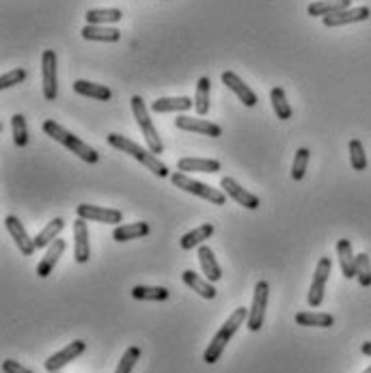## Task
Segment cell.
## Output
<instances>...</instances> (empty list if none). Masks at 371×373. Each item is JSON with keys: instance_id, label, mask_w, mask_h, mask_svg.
<instances>
[{"instance_id": "obj_33", "label": "cell", "mask_w": 371, "mask_h": 373, "mask_svg": "<svg viewBox=\"0 0 371 373\" xmlns=\"http://www.w3.org/2000/svg\"><path fill=\"white\" fill-rule=\"evenodd\" d=\"M132 296L136 300H149V302H164L171 298V292L166 287H149V285H136L132 289Z\"/></svg>"}, {"instance_id": "obj_39", "label": "cell", "mask_w": 371, "mask_h": 373, "mask_svg": "<svg viewBox=\"0 0 371 373\" xmlns=\"http://www.w3.org/2000/svg\"><path fill=\"white\" fill-rule=\"evenodd\" d=\"M24 78H26V72H24V70L7 72V74L0 76V89H9V86H13V84L24 82Z\"/></svg>"}, {"instance_id": "obj_43", "label": "cell", "mask_w": 371, "mask_h": 373, "mask_svg": "<svg viewBox=\"0 0 371 373\" xmlns=\"http://www.w3.org/2000/svg\"><path fill=\"white\" fill-rule=\"evenodd\" d=\"M56 373H61V371H56Z\"/></svg>"}, {"instance_id": "obj_24", "label": "cell", "mask_w": 371, "mask_h": 373, "mask_svg": "<svg viewBox=\"0 0 371 373\" xmlns=\"http://www.w3.org/2000/svg\"><path fill=\"white\" fill-rule=\"evenodd\" d=\"M177 170H182V173H218L221 170V162L205 160V158H182L177 162Z\"/></svg>"}, {"instance_id": "obj_17", "label": "cell", "mask_w": 371, "mask_h": 373, "mask_svg": "<svg viewBox=\"0 0 371 373\" xmlns=\"http://www.w3.org/2000/svg\"><path fill=\"white\" fill-rule=\"evenodd\" d=\"M65 248H68V244H65V239H61V237H56L54 242L48 246L46 257H43V259L39 261V266H37V274H39L41 278H46V276L52 274V270H54V266L58 263L61 255L65 253Z\"/></svg>"}, {"instance_id": "obj_9", "label": "cell", "mask_w": 371, "mask_h": 373, "mask_svg": "<svg viewBox=\"0 0 371 373\" xmlns=\"http://www.w3.org/2000/svg\"><path fill=\"white\" fill-rule=\"evenodd\" d=\"M78 218L86 223H104V225H117L123 221V214L119 209H111V207H100V205H89L82 203L76 207Z\"/></svg>"}, {"instance_id": "obj_3", "label": "cell", "mask_w": 371, "mask_h": 373, "mask_svg": "<svg viewBox=\"0 0 371 373\" xmlns=\"http://www.w3.org/2000/svg\"><path fill=\"white\" fill-rule=\"evenodd\" d=\"M43 132L50 136V138H54L56 143H61L65 149H70L72 153H76L78 158H82L84 162H89V164H97L100 162V153L93 149V147H89L84 141H80L78 136H74L70 129H65L61 123H56V121H52V119H48V121H43Z\"/></svg>"}, {"instance_id": "obj_32", "label": "cell", "mask_w": 371, "mask_h": 373, "mask_svg": "<svg viewBox=\"0 0 371 373\" xmlns=\"http://www.w3.org/2000/svg\"><path fill=\"white\" fill-rule=\"evenodd\" d=\"M270 102H272V108H274V113L281 121H287L292 119V106L285 97V91L281 89V86H274V89L270 91Z\"/></svg>"}, {"instance_id": "obj_1", "label": "cell", "mask_w": 371, "mask_h": 373, "mask_svg": "<svg viewBox=\"0 0 371 373\" xmlns=\"http://www.w3.org/2000/svg\"><path fill=\"white\" fill-rule=\"evenodd\" d=\"M246 319H248V309H244V306H239V309H235V311L231 313V317L221 326V331H218V333L212 337V341H210V345H207V349H205L203 360H205L207 365H216L218 360H221L227 343H229V341L233 339V335L239 331V326H244Z\"/></svg>"}, {"instance_id": "obj_42", "label": "cell", "mask_w": 371, "mask_h": 373, "mask_svg": "<svg viewBox=\"0 0 371 373\" xmlns=\"http://www.w3.org/2000/svg\"><path fill=\"white\" fill-rule=\"evenodd\" d=\"M363 373H371V365H369V367H367V369H365Z\"/></svg>"}, {"instance_id": "obj_25", "label": "cell", "mask_w": 371, "mask_h": 373, "mask_svg": "<svg viewBox=\"0 0 371 373\" xmlns=\"http://www.w3.org/2000/svg\"><path fill=\"white\" fill-rule=\"evenodd\" d=\"M82 37L86 41H106V43H117L121 39V31L119 29H111V26H95V24H86L82 29Z\"/></svg>"}, {"instance_id": "obj_4", "label": "cell", "mask_w": 371, "mask_h": 373, "mask_svg": "<svg viewBox=\"0 0 371 373\" xmlns=\"http://www.w3.org/2000/svg\"><path fill=\"white\" fill-rule=\"evenodd\" d=\"M171 182H173V186H175V188H180L184 192H190V194L199 196V199H205V201H210L214 205H225V201H227L225 192L214 190V188H210V186H205L201 182L188 177V173L175 170V173L171 175Z\"/></svg>"}, {"instance_id": "obj_34", "label": "cell", "mask_w": 371, "mask_h": 373, "mask_svg": "<svg viewBox=\"0 0 371 373\" xmlns=\"http://www.w3.org/2000/svg\"><path fill=\"white\" fill-rule=\"evenodd\" d=\"M309 149L307 147H300L296 151V158H294V166H292V180L294 182H300L304 177V173H307V164H309Z\"/></svg>"}, {"instance_id": "obj_20", "label": "cell", "mask_w": 371, "mask_h": 373, "mask_svg": "<svg viewBox=\"0 0 371 373\" xmlns=\"http://www.w3.org/2000/svg\"><path fill=\"white\" fill-rule=\"evenodd\" d=\"M194 106V102L190 97H158L154 104H151V111L154 113H184L190 111Z\"/></svg>"}, {"instance_id": "obj_5", "label": "cell", "mask_w": 371, "mask_h": 373, "mask_svg": "<svg viewBox=\"0 0 371 373\" xmlns=\"http://www.w3.org/2000/svg\"><path fill=\"white\" fill-rule=\"evenodd\" d=\"M132 113H134V119H136V123H139V127H141V132H143V136H145V141H147L149 151L156 153V156H158V153L164 151V145H162V141H160L158 129H156L154 121H151V117H149V113H147V106H145V100H143L141 95H134V97H132Z\"/></svg>"}, {"instance_id": "obj_23", "label": "cell", "mask_w": 371, "mask_h": 373, "mask_svg": "<svg viewBox=\"0 0 371 373\" xmlns=\"http://www.w3.org/2000/svg\"><path fill=\"white\" fill-rule=\"evenodd\" d=\"M350 3L352 0H319V3H311L307 7V13L313 15V17H317V15L326 17V15H333V13L350 9Z\"/></svg>"}, {"instance_id": "obj_16", "label": "cell", "mask_w": 371, "mask_h": 373, "mask_svg": "<svg viewBox=\"0 0 371 373\" xmlns=\"http://www.w3.org/2000/svg\"><path fill=\"white\" fill-rule=\"evenodd\" d=\"M223 84L227 86L229 91H233L239 97V102H244V106H248V108H253L259 102L251 86L242 78H239L237 74H233V72H225L223 74Z\"/></svg>"}, {"instance_id": "obj_11", "label": "cell", "mask_w": 371, "mask_h": 373, "mask_svg": "<svg viewBox=\"0 0 371 373\" xmlns=\"http://www.w3.org/2000/svg\"><path fill=\"white\" fill-rule=\"evenodd\" d=\"M5 227H7L9 235L15 239V244H17V248H19V253H22V255L31 257V255L37 251V246H35V239L29 235V231L24 229V225H22L15 216H7V218H5Z\"/></svg>"}, {"instance_id": "obj_41", "label": "cell", "mask_w": 371, "mask_h": 373, "mask_svg": "<svg viewBox=\"0 0 371 373\" xmlns=\"http://www.w3.org/2000/svg\"><path fill=\"white\" fill-rule=\"evenodd\" d=\"M361 352H363L365 356H371V341H365V343L361 345Z\"/></svg>"}, {"instance_id": "obj_12", "label": "cell", "mask_w": 371, "mask_h": 373, "mask_svg": "<svg viewBox=\"0 0 371 373\" xmlns=\"http://www.w3.org/2000/svg\"><path fill=\"white\" fill-rule=\"evenodd\" d=\"M221 188L225 190V194L231 196V199H233L237 205H242V207H246V209H257V207L261 205V203H259V196L253 194V192H248V190H244L233 177H223V180H221Z\"/></svg>"}, {"instance_id": "obj_37", "label": "cell", "mask_w": 371, "mask_h": 373, "mask_svg": "<svg viewBox=\"0 0 371 373\" xmlns=\"http://www.w3.org/2000/svg\"><path fill=\"white\" fill-rule=\"evenodd\" d=\"M350 162H352V168L354 170H365L367 168V156H365V147L358 138H352L350 141Z\"/></svg>"}, {"instance_id": "obj_14", "label": "cell", "mask_w": 371, "mask_h": 373, "mask_svg": "<svg viewBox=\"0 0 371 373\" xmlns=\"http://www.w3.org/2000/svg\"><path fill=\"white\" fill-rule=\"evenodd\" d=\"M369 15H371L369 7H354V9H345V11H339L333 15H326V17H322V22H324V26L335 29V26L354 24V22H365V19H369Z\"/></svg>"}, {"instance_id": "obj_27", "label": "cell", "mask_w": 371, "mask_h": 373, "mask_svg": "<svg viewBox=\"0 0 371 373\" xmlns=\"http://www.w3.org/2000/svg\"><path fill=\"white\" fill-rule=\"evenodd\" d=\"M212 235H214V225H212V223L201 225V227H196L194 231L186 233V235L182 237L180 246H182L184 251H192V248H196V246H201L205 239H210Z\"/></svg>"}, {"instance_id": "obj_31", "label": "cell", "mask_w": 371, "mask_h": 373, "mask_svg": "<svg viewBox=\"0 0 371 373\" xmlns=\"http://www.w3.org/2000/svg\"><path fill=\"white\" fill-rule=\"evenodd\" d=\"M63 227H65V221H63V218H54V221H50L48 227L43 229V231H39L37 237H35V246H37V251L50 246V244L54 242V239L58 237V233L63 231Z\"/></svg>"}, {"instance_id": "obj_29", "label": "cell", "mask_w": 371, "mask_h": 373, "mask_svg": "<svg viewBox=\"0 0 371 373\" xmlns=\"http://www.w3.org/2000/svg\"><path fill=\"white\" fill-rule=\"evenodd\" d=\"M298 326L307 328H331L335 324V317L331 313H315V311H302L296 315Z\"/></svg>"}, {"instance_id": "obj_21", "label": "cell", "mask_w": 371, "mask_h": 373, "mask_svg": "<svg viewBox=\"0 0 371 373\" xmlns=\"http://www.w3.org/2000/svg\"><path fill=\"white\" fill-rule=\"evenodd\" d=\"M182 278H184V283L188 285V287L192 292L199 294L201 298H205V300H214L216 298V289H214V285L207 278H201L199 274L192 272V270H184Z\"/></svg>"}, {"instance_id": "obj_36", "label": "cell", "mask_w": 371, "mask_h": 373, "mask_svg": "<svg viewBox=\"0 0 371 373\" xmlns=\"http://www.w3.org/2000/svg\"><path fill=\"white\" fill-rule=\"evenodd\" d=\"M11 127H13V141L17 147H26L29 145V127H26V119L22 115H13L11 117Z\"/></svg>"}, {"instance_id": "obj_26", "label": "cell", "mask_w": 371, "mask_h": 373, "mask_svg": "<svg viewBox=\"0 0 371 373\" xmlns=\"http://www.w3.org/2000/svg\"><path fill=\"white\" fill-rule=\"evenodd\" d=\"M84 17H86V24L108 26V24H117V22H121L123 13L119 9H89Z\"/></svg>"}, {"instance_id": "obj_30", "label": "cell", "mask_w": 371, "mask_h": 373, "mask_svg": "<svg viewBox=\"0 0 371 373\" xmlns=\"http://www.w3.org/2000/svg\"><path fill=\"white\" fill-rule=\"evenodd\" d=\"M210 78H199L196 82V91H194V111L199 117H205L210 113Z\"/></svg>"}, {"instance_id": "obj_18", "label": "cell", "mask_w": 371, "mask_h": 373, "mask_svg": "<svg viewBox=\"0 0 371 373\" xmlns=\"http://www.w3.org/2000/svg\"><path fill=\"white\" fill-rule=\"evenodd\" d=\"M337 255H339L343 276L345 278H354L356 276V255L352 253L350 239H339V242H337Z\"/></svg>"}, {"instance_id": "obj_2", "label": "cell", "mask_w": 371, "mask_h": 373, "mask_svg": "<svg viewBox=\"0 0 371 373\" xmlns=\"http://www.w3.org/2000/svg\"><path fill=\"white\" fill-rule=\"evenodd\" d=\"M108 145L123 151V153H127V156H132L134 160H139L143 166H147L154 175H158V177H168V175H171L168 166L162 160H158L156 153H151L149 149H143L139 143L129 141L127 136H121V134H115V132H113V134H108Z\"/></svg>"}, {"instance_id": "obj_7", "label": "cell", "mask_w": 371, "mask_h": 373, "mask_svg": "<svg viewBox=\"0 0 371 373\" xmlns=\"http://www.w3.org/2000/svg\"><path fill=\"white\" fill-rule=\"evenodd\" d=\"M331 270H333V263L329 257H322L317 261V268H315V274H313V283H311V289H309V296H307V302L311 309H317L324 302V292H326V283H329V276H331Z\"/></svg>"}, {"instance_id": "obj_15", "label": "cell", "mask_w": 371, "mask_h": 373, "mask_svg": "<svg viewBox=\"0 0 371 373\" xmlns=\"http://www.w3.org/2000/svg\"><path fill=\"white\" fill-rule=\"evenodd\" d=\"M74 259L78 263H86L91 259V244H89V227H86V221L78 218L74 223Z\"/></svg>"}, {"instance_id": "obj_13", "label": "cell", "mask_w": 371, "mask_h": 373, "mask_svg": "<svg viewBox=\"0 0 371 373\" xmlns=\"http://www.w3.org/2000/svg\"><path fill=\"white\" fill-rule=\"evenodd\" d=\"M175 125L180 129H186V132H196V134H203V136H210V138H218L223 136V127L216 125L207 119H192V117H177L175 119Z\"/></svg>"}, {"instance_id": "obj_40", "label": "cell", "mask_w": 371, "mask_h": 373, "mask_svg": "<svg viewBox=\"0 0 371 373\" xmlns=\"http://www.w3.org/2000/svg\"><path fill=\"white\" fill-rule=\"evenodd\" d=\"M3 371L5 373H33L31 369H26L24 365H19L17 360H11V358L3 363Z\"/></svg>"}, {"instance_id": "obj_8", "label": "cell", "mask_w": 371, "mask_h": 373, "mask_svg": "<svg viewBox=\"0 0 371 373\" xmlns=\"http://www.w3.org/2000/svg\"><path fill=\"white\" fill-rule=\"evenodd\" d=\"M41 80H43V97L56 100L58 80H56V54L54 50H43L41 54Z\"/></svg>"}, {"instance_id": "obj_38", "label": "cell", "mask_w": 371, "mask_h": 373, "mask_svg": "<svg viewBox=\"0 0 371 373\" xmlns=\"http://www.w3.org/2000/svg\"><path fill=\"white\" fill-rule=\"evenodd\" d=\"M356 278L363 287H369L371 285V261H369V255L365 253L356 255Z\"/></svg>"}, {"instance_id": "obj_28", "label": "cell", "mask_w": 371, "mask_h": 373, "mask_svg": "<svg viewBox=\"0 0 371 373\" xmlns=\"http://www.w3.org/2000/svg\"><path fill=\"white\" fill-rule=\"evenodd\" d=\"M151 227L147 223H132V225H121L113 231V237L117 242H129V239H141L149 235Z\"/></svg>"}, {"instance_id": "obj_19", "label": "cell", "mask_w": 371, "mask_h": 373, "mask_svg": "<svg viewBox=\"0 0 371 373\" xmlns=\"http://www.w3.org/2000/svg\"><path fill=\"white\" fill-rule=\"evenodd\" d=\"M199 263H201V270H203V274L210 283H216V280L223 278V270H221V266H218L214 251L205 244L199 246Z\"/></svg>"}, {"instance_id": "obj_22", "label": "cell", "mask_w": 371, "mask_h": 373, "mask_svg": "<svg viewBox=\"0 0 371 373\" xmlns=\"http://www.w3.org/2000/svg\"><path fill=\"white\" fill-rule=\"evenodd\" d=\"M72 86L78 95H84V97H93V100H102V102H108L113 97V91L108 89V86L95 84V82H89V80H76Z\"/></svg>"}, {"instance_id": "obj_10", "label": "cell", "mask_w": 371, "mask_h": 373, "mask_svg": "<svg viewBox=\"0 0 371 373\" xmlns=\"http://www.w3.org/2000/svg\"><path fill=\"white\" fill-rule=\"evenodd\" d=\"M86 352V343L82 341V339H78V341H74V343H70L68 347H63L61 352H56V354H52L46 363H43V367H46V371H50V373H56V371H61V369H65L70 363H74L78 356H82Z\"/></svg>"}, {"instance_id": "obj_6", "label": "cell", "mask_w": 371, "mask_h": 373, "mask_svg": "<svg viewBox=\"0 0 371 373\" xmlns=\"http://www.w3.org/2000/svg\"><path fill=\"white\" fill-rule=\"evenodd\" d=\"M268 294H270V285L266 280H259L255 285V296H253V304L248 309V319H246V328L251 333L261 331V326H264V322H266Z\"/></svg>"}, {"instance_id": "obj_35", "label": "cell", "mask_w": 371, "mask_h": 373, "mask_svg": "<svg viewBox=\"0 0 371 373\" xmlns=\"http://www.w3.org/2000/svg\"><path fill=\"white\" fill-rule=\"evenodd\" d=\"M141 360V347L132 345L125 349V354L121 356L119 365H117V371L115 373H132V369L136 367V363Z\"/></svg>"}]
</instances>
